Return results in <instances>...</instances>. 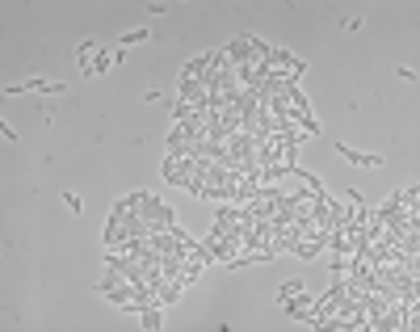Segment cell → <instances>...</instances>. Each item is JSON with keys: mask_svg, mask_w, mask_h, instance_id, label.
Segmentation results:
<instances>
[{"mask_svg": "<svg viewBox=\"0 0 420 332\" xmlns=\"http://www.w3.org/2000/svg\"><path fill=\"white\" fill-rule=\"evenodd\" d=\"M152 228H147V219L139 214V206H135V193H127L122 202H114L110 206V219H105V248L110 253H118V248H127L131 240H143Z\"/></svg>", "mask_w": 420, "mask_h": 332, "instance_id": "1", "label": "cell"}, {"mask_svg": "<svg viewBox=\"0 0 420 332\" xmlns=\"http://www.w3.org/2000/svg\"><path fill=\"white\" fill-rule=\"evenodd\" d=\"M269 51L273 47H265L261 38H252V34H240V38H232L219 55L232 63V68H240V72H248V68H265L269 63Z\"/></svg>", "mask_w": 420, "mask_h": 332, "instance_id": "2", "label": "cell"}, {"mask_svg": "<svg viewBox=\"0 0 420 332\" xmlns=\"http://www.w3.org/2000/svg\"><path fill=\"white\" fill-rule=\"evenodd\" d=\"M135 206H139V214L147 219V228H152V232H168V228H177V214H172L160 198H152V193L139 189V193H135Z\"/></svg>", "mask_w": 420, "mask_h": 332, "instance_id": "3", "label": "cell"}, {"mask_svg": "<svg viewBox=\"0 0 420 332\" xmlns=\"http://www.w3.org/2000/svg\"><path fill=\"white\" fill-rule=\"evenodd\" d=\"M164 181L193 189V181H197V160H189V156H168V160H164Z\"/></svg>", "mask_w": 420, "mask_h": 332, "instance_id": "4", "label": "cell"}, {"mask_svg": "<svg viewBox=\"0 0 420 332\" xmlns=\"http://www.w3.org/2000/svg\"><path fill=\"white\" fill-rule=\"evenodd\" d=\"M286 311H290L294 319H307V324H311V319H315V299L298 290V294H290V299H286Z\"/></svg>", "mask_w": 420, "mask_h": 332, "instance_id": "5", "label": "cell"}, {"mask_svg": "<svg viewBox=\"0 0 420 332\" xmlns=\"http://www.w3.org/2000/svg\"><path fill=\"white\" fill-rule=\"evenodd\" d=\"M67 84H59V80H22V84H9L5 93H63Z\"/></svg>", "mask_w": 420, "mask_h": 332, "instance_id": "6", "label": "cell"}, {"mask_svg": "<svg viewBox=\"0 0 420 332\" xmlns=\"http://www.w3.org/2000/svg\"><path fill=\"white\" fill-rule=\"evenodd\" d=\"M337 152L349 160V164H357V168H378V156H366V152H353V148H345V143H337Z\"/></svg>", "mask_w": 420, "mask_h": 332, "instance_id": "7", "label": "cell"}, {"mask_svg": "<svg viewBox=\"0 0 420 332\" xmlns=\"http://www.w3.org/2000/svg\"><path fill=\"white\" fill-rule=\"evenodd\" d=\"M110 59H122V51H118V55H110V51H105V47H101V55H97V59L88 63V76H101L105 68H110Z\"/></svg>", "mask_w": 420, "mask_h": 332, "instance_id": "8", "label": "cell"}, {"mask_svg": "<svg viewBox=\"0 0 420 332\" xmlns=\"http://www.w3.org/2000/svg\"><path fill=\"white\" fill-rule=\"evenodd\" d=\"M97 55H101V47H97V42H84V47H80V51H76V63H80V68H84V72H88V63H92V59H97Z\"/></svg>", "mask_w": 420, "mask_h": 332, "instance_id": "9", "label": "cell"}, {"mask_svg": "<svg viewBox=\"0 0 420 332\" xmlns=\"http://www.w3.org/2000/svg\"><path fill=\"white\" fill-rule=\"evenodd\" d=\"M139 315H143V328H147V332H156V328H160V307H143Z\"/></svg>", "mask_w": 420, "mask_h": 332, "instance_id": "10", "label": "cell"}, {"mask_svg": "<svg viewBox=\"0 0 420 332\" xmlns=\"http://www.w3.org/2000/svg\"><path fill=\"white\" fill-rule=\"evenodd\" d=\"M139 38H147V34H143V30H131V34H122V38H118V47H135Z\"/></svg>", "mask_w": 420, "mask_h": 332, "instance_id": "11", "label": "cell"}, {"mask_svg": "<svg viewBox=\"0 0 420 332\" xmlns=\"http://www.w3.org/2000/svg\"><path fill=\"white\" fill-rule=\"evenodd\" d=\"M298 290H302V282H286V286H282V290H277V299H282V303H286V299H290V294H298Z\"/></svg>", "mask_w": 420, "mask_h": 332, "instance_id": "12", "label": "cell"}]
</instances>
